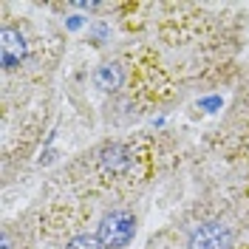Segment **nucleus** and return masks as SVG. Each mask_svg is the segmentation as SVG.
I'll list each match as a JSON object with an SVG mask.
<instances>
[{
	"label": "nucleus",
	"mask_w": 249,
	"mask_h": 249,
	"mask_svg": "<svg viewBox=\"0 0 249 249\" xmlns=\"http://www.w3.org/2000/svg\"><path fill=\"white\" fill-rule=\"evenodd\" d=\"M133 232H136V218L130 215V213H124V210H113V213H108V215L102 218L96 238L102 241V247L119 249V247L130 244Z\"/></svg>",
	"instance_id": "f257e3e1"
},
{
	"label": "nucleus",
	"mask_w": 249,
	"mask_h": 249,
	"mask_svg": "<svg viewBox=\"0 0 249 249\" xmlns=\"http://www.w3.org/2000/svg\"><path fill=\"white\" fill-rule=\"evenodd\" d=\"M187 247L190 249H230L232 247V232L221 221H204L190 232Z\"/></svg>",
	"instance_id": "f03ea898"
},
{
	"label": "nucleus",
	"mask_w": 249,
	"mask_h": 249,
	"mask_svg": "<svg viewBox=\"0 0 249 249\" xmlns=\"http://www.w3.org/2000/svg\"><path fill=\"white\" fill-rule=\"evenodd\" d=\"M26 37L20 34V29H3L0 31V62H3V68H17L20 62L26 60Z\"/></svg>",
	"instance_id": "7ed1b4c3"
},
{
	"label": "nucleus",
	"mask_w": 249,
	"mask_h": 249,
	"mask_svg": "<svg viewBox=\"0 0 249 249\" xmlns=\"http://www.w3.org/2000/svg\"><path fill=\"white\" fill-rule=\"evenodd\" d=\"M93 82H96V88H102V91H113V88H119V82H122V68L113 65V62H108V65H102V68L96 71Z\"/></svg>",
	"instance_id": "20e7f679"
},
{
	"label": "nucleus",
	"mask_w": 249,
	"mask_h": 249,
	"mask_svg": "<svg viewBox=\"0 0 249 249\" xmlns=\"http://www.w3.org/2000/svg\"><path fill=\"white\" fill-rule=\"evenodd\" d=\"M127 161H130V156H127V150H124V147H119V144L108 147V150H105V156H102V164H105V170H110V173L124 170V167H127Z\"/></svg>",
	"instance_id": "39448f33"
},
{
	"label": "nucleus",
	"mask_w": 249,
	"mask_h": 249,
	"mask_svg": "<svg viewBox=\"0 0 249 249\" xmlns=\"http://www.w3.org/2000/svg\"><path fill=\"white\" fill-rule=\"evenodd\" d=\"M65 249H105V247H102V241L96 235H77V238L68 241Z\"/></svg>",
	"instance_id": "423d86ee"
},
{
	"label": "nucleus",
	"mask_w": 249,
	"mask_h": 249,
	"mask_svg": "<svg viewBox=\"0 0 249 249\" xmlns=\"http://www.w3.org/2000/svg\"><path fill=\"white\" fill-rule=\"evenodd\" d=\"M218 105H221V99H218V96H210V99H204V102H201V108H218Z\"/></svg>",
	"instance_id": "0eeeda50"
},
{
	"label": "nucleus",
	"mask_w": 249,
	"mask_h": 249,
	"mask_svg": "<svg viewBox=\"0 0 249 249\" xmlns=\"http://www.w3.org/2000/svg\"><path fill=\"white\" fill-rule=\"evenodd\" d=\"M3 249H12V244H9V238H3Z\"/></svg>",
	"instance_id": "6e6552de"
}]
</instances>
